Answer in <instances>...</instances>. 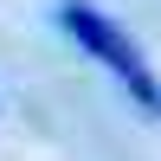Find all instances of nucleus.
<instances>
[{"label":"nucleus","mask_w":161,"mask_h":161,"mask_svg":"<svg viewBox=\"0 0 161 161\" xmlns=\"http://www.w3.org/2000/svg\"><path fill=\"white\" fill-rule=\"evenodd\" d=\"M58 26H64V32H71V39H77V45H84L110 77H116V84H129V97H136L142 110H161V90H155L148 64H142V52L129 45L110 19H103L90 0H58Z\"/></svg>","instance_id":"nucleus-1"}]
</instances>
